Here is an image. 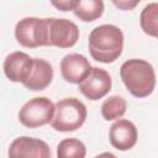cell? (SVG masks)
<instances>
[{"instance_id": "obj_1", "label": "cell", "mask_w": 158, "mask_h": 158, "mask_svg": "<svg viewBox=\"0 0 158 158\" xmlns=\"http://www.w3.org/2000/svg\"><path fill=\"white\" fill-rule=\"evenodd\" d=\"M90 56L101 63H112L122 53L123 33L115 25H100L89 35Z\"/></svg>"}, {"instance_id": "obj_2", "label": "cell", "mask_w": 158, "mask_h": 158, "mask_svg": "<svg viewBox=\"0 0 158 158\" xmlns=\"http://www.w3.org/2000/svg\"><path fill=\"white\" fill-rule=\"evenodd\" d=\"M120 75L127 90L136 98H146L154 90V68L144 59L132 58L123 62L120 68Z\"/></svg>"}, {"instance_id": "obj_3", "label": "cell", "mask_w": 158, "mask_h": 158, "mask_svg": "<svg viewBox=\"0 0 158 158\" xmlns=\"http://www.w3.org/2000/svg\"><path fill=\"white\" fill-rule=\"evenodd\" d=\"M86 106L77 98H65L56 104L51 126L59 132H72L83 126L86 118Z\"/></svg>"}, {"instance_id": "obj_4", "label": "cell", "mask_w": 158, "mask_h": 158, "mask_svg": "<svg viewBox=\"0 0 158 158\" xmlns=\"http://www.w3.org/2000/svg\"><path fill=\"white\" fill-rule=\"evenodd\" d=\"M16 41L26 48L49 46L48 19L25 17L15 26Z\"/></svg>"}, {"instance_id": "obj_5", "label": "cell", "mask_w": 158, "mask_h": 158, "mask_svg": "<svg viewBox=\"0 0 158 158\" xmlns=\"http://www.w3.org/2000/svg\"><path fill=\"white\" fill-rule=\"evenodd\" d=\"M56 105L46 96H38L28 100L19 111L20 122L28 128H37L51 123Z\"/></svg>"}, {"instance_id": "obj_6", "label": "cell", "mask_w": 158, "mask_h": 158, "mask_svg": "<svg viewBox=\"0 0 158 158\" xmlns=\"http://www.w3.org/2000/svg\"><path fill=\"white\" fill-rule=\"evenodd\" d=\"M49 46L58 48H70L79 40L78 26L67 19L48 17Z\"/></svg>"}, {"instance_id": "obj_7", "label": "cell", "mask_w": 158, "mask_h": 158, "mask_svg": "<svg viewBox=\"0 0 158 158\" xmlns=\"http://www.w3.org/2000/svg\"><path fill=\"white\" fill-rule=\"evenodd\" d=\"M7 154L9 158H51V148L40 138L22 136L11 142Z\"/></svg>"}, {"instance_id": "obj_8", "label": "cell", "mask_w": 158, "mask_h": 158, "mask_svg": "<svg viewBox=\"0 0 158 158\" xmlns=\"http://www.w3.org/2000/svg\"><path fill=\"white\" fill-rule=\"evenodd\" d=\"M112 80L110 74L98 67H93L89 75L78 84L80 93L89 100H99L111 90Z\"/></svg>"}, {"instance_id": "obj_9", "label": "cell", "mask_w": 158, "mask_h": 158, "mask_svg": "<svg viewBox=\"0 0 158 158\" xmlns=\"http://www.w3.org/2000/svg\"><path fill=\"white\" fill-rule=\"evenodd\" d=\"M35 58L25 52H12L4 60V73L14 83H25L33 70Z\"/></svg>"}, {"instance_id": "obj_10", "label": "cell", "mask_w": 158, "mask_h": 158, "mask_svg": "<svg viewBox=\"0 0 158 158\" xmlns=\"http://www.w3.org/2000/svg\"><path fill=\"white\" fill-rule=\"evenodd\" d=\"M88 58L79 53H70L60 60V74L63 79L72 84L81 83L91 70Z\"/></svg>"}, {"instance_id": "obj_11", "label": "cell", "mask_w": 158, "mask_h": 158, "mask_svg": "<svg viewBox=\"0 0 158 158\" xmlns=\"http://www.w3.org/2000/svg\"><path fill=\"white\" fill-rule=\"evenodd\" d=\"M137 128L133 122L121 118L115 121L109 131L110 143L118 151H128L137 142Z\"/></svg>"}, {"instance_id": "obj_12", "label": "cell", "mask_w": 158, "mask_h": 158, "mask_svg": "<svg viewBox=\"0 0 158 158\" xmlns=\"http://www.w3.org/2000/svg\"><path fill=\"white\" fill-rule=\"evenodd\" d=\"M53 79V68L51 63L44 59L35 58L33 70L30 78L23 83V86L32 91H40L46 89Z\"/></svg>"}, {"instance_id": "obj_13", "label": "cell", "mask_w": 158, "mask_h": 158, "mask_svg": "<svg viewBox=\"0 0 158 158\" xmlns=\"http://www.w3.org/2000/svg\"><path fill=\"white\" fill-rule=\"evenodd\" d=\"M73 12L81 21L91 22L102 15L104 2L101 0H78Z\"/></svg>"}, {"instance_id": "obj_14", "label": "cell", "mask_w": 158, "mask_h": 158, "mask_svg": "<svg viewBox=\"0 0 158 158\" xmlns=\"http://www.w3.org/2000/svg\"><path fill=\"white\" fill-rule=\"evenodd\" d=\"M139 23L146 35L158 38V2H149L144 6L139 16Z\"/></svg>"}, {"instance_id": "obj_15", "label": "cell", "mask_w": 158, "mask_h": 158, "mask_svg": "<svg viewBox=\"0 0 158 158\" xmlns=\"http://www.w3.org/2000/svg\"><path fill=\"white\" fill-rule=\"evenodd\" d=\"M127 109V102L125 98L120 95H112L106 99L101 105V115L105 120H116L125 115Z\"/></svg>"}, {"instance_id": "obj_16", "label": "cell", "mask_w": 158, "mask_h": 158, "mask_svg": "<svg viewBox=\"0 0 158 158\" xmlns=\"http://www.w3.org/2000/svg\"><path fill=\"white\" fill-rule=\"evenodd\" d=\"M85 144L77 138H64L57 147V158H85Z\"/></svg>"}, {"instance_id": "obj_17", "label": "cell", "mask_w": 158, "mask_h": 158, "mask_svg": "<svg viewBox=\"0 0 158 158\" xmlns=\"http://www.w3.org/2000/svg\"><path fill=\"white\" fill-rule=\"evenodd\" d=\"M78 0H65V1H52V5L56 6L60 11H68V10H74L77 6Z\"/></svg>"}, {"instance_id": "obj_18", "label": "cell", "mask_w": 158, "mask_h": 158, "mask_svg": "<svg viewBox=\"0 0 158 158\" xmlns=\"http://www.w3.org/2000/svg\"><path fill=\"white\" fill-rule=\"evenodd\" d=\"M112 2H114V5H116L117 7H120L122 10H131L136 5L139 4V0H135V1H112Z\"/></svg>"}, {"instance_id": "obj_19", "label": "cell", "mask_w": 158, "mask_h": 158, "mask_svg": "<svg viewBox=\"0 0 158 158\" xmlns=\"http://www.w3.org/2000/svg\"><path fill=\"white\" fill-rule=\"evenodd\" d=\"M94 158H116V156L112 154L111 152H104V153H100L99 156H96Z\"/></svg>"}]
</instances>
